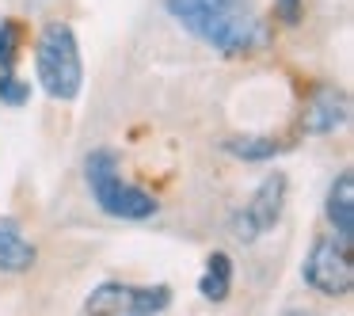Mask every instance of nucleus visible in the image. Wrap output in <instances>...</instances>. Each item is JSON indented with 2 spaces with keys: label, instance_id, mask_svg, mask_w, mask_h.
Masks as SVG:
<instances>
[{
  "label": "nucleus",
  "instance_id": "f257e3e1",
  "mask_svg": "<svg viewBox=\"0 0 354 316\" xmlns=\"http://www.w3.org/2000/svg\"><path fill=\"white\" fill-rule=\"evenodd\" d=\"M164 4L179 27L229 57L252 54L267 39L252 0H164Z\"/></svg>",
  "mask_w": 354,
  "mask_h": 316
},
{
  "label": "nucleus",
  "instance_id": "f03ea898",
  "mask_svg": "<svg viewBox=\"0 0 354 316\" xmlns=\"http://www.w3.org/2000/svg\"><path fill=\"white\" fill-rule=\"evenodd\" d=\"M35 73L39 84L50 100L73 103L84 88V62H80V46L69 24L50 19L39 31V46H35Z\"/></svg>",
  "mask_w": 354,
  "mask_h": 316
},
{
  "label": "nucleus",
  "instance_id": "7ed1b4c3",
  "mask_svg": "<svg viewBox=\"0 0 354 316\" xmlns=\"http://www.w3.org/2000/svg\"><path fill=\"white\" fill-rule=\"evenodd\" d=\"M84 183L92 191L95 206L107 217L118 221H145L156 214V198L145 187H133L118 171V153L115 149H92L84 156Z\"/></svg>",
  "mask_w": 354,
  "mask_h": 316
},
{
  "label": "nucleus",
  "instance_id": "20e7f679",
  "mask_svg": "<svg viewBox=\"0 0 354 316\" xmlns=\"http://www.w3.org/2000/svg\"><path fill=\"white\" fill-rule=\"evenodd\" d=\"M301 278L324 297H346L354 290V263H351V244L339 236H316L305 255Z\"/></svg>",
  "mask_w": 354,
  "mask_h": 316
},
{
  "label": "nucleus",
  "instance_id": "39448f33",
  "mask_svg": "<svg viewBox=\"0 0 354 316\" xmlns=\"http://www.w3.org/2000/svg\"><path fill=\"white\" fill-rule=\"evenodd\" d=\"M286 187H290V183H286L282 171H270V176L255 187L252 202L232 214L229 225H232V236H236L240 244H255V240L267 236V232L278 225L282 206H286Z\"/></svg>",
  "mask_w": 354,
  "mask_h": 316
},
{
  "label": "nucleus",
  "instance_id": "423d86ee",
  "mask_svg": "<svg viewBox=\"0 0 354 316\" xmlns=\"http://www.w3.org/2000/svg\"><path fill=\"white\" fill-rule=\"evenodd\" d=\"M171 305L168 286H122V282H103L88 293L84 313H126V316H149L164 313Z\"/></svg>",
  "mask_w": 354,
  "mask_h": 316
},
{
  "label": "nucleus",
  "instance_id": "0eeeda50",
  "mask_svg": "<svg viewBox=\"0 0 354 316\" xmlns=\"http://www.w3.org/2000/svg\"><path fill=\"white\" fill-rule=\"evenodd\" d=\"M328 225L343 244H354V171H339L328 187V202H324Z\"/></svg>",
  "mask_w": 354,
  "mask_h": 316
},
{
  "label": "nucleus",
  "instance_id": "6e6552de",
  "mask_svg": "<svg viewBox=\"0 0 354 316\" xmlns=\"http://www.w3.org/2000/svg\"><path fill=\"white\" fill-rule=\"evenodd\" d=\"M346 115H351V103H346V92H339V88L324 84L316 88L313 95V107H308V133H331L339 130V126L346 122Z\"/></svg>",
  "mask_w": 354,
  "mask_h": 316
},
{
  "label": "nucleus",
  "instance_id": "1a4fd4ad",
  "mask_svg": "<svg viewBox=\"0 0 354 316\" xmlns=\"http://www.w3.org/2000/svg\"><path fill=\"white\" fill-rule=\"evenodd\" d=\"M35 259H39L35 244H27L16 229L0 225V270H8V275H24V270L35 267Z\"/></svg>",
  "mask_w": 354,
  "mask_h": 316
},
{
  "label": "nucleus",
  "instance_id": "9d476101",
  "mask_svg": "<svg viewBox=\"0 0 354 316\" xmlns=\"http://www.w3.org/2000/svg\"><path fill=\"white\" fill-rule=\"evenodd\" d=\"M232 290V259L225 252H214L206 259V275L198 278V293L206 301H225Z\"/></svg>",
  "mask_w": 354,
  "mask_h": 316
},
{
  "label": "nucleus",
  "instance_id": "9b49d317",
  "mask_svg": "<svg viewBox=\"0 0 354 316\" xmlns=\"http://www.w3.org/2000/svg\"><path fill=\"white\" fill-rule=\"evenodd\" d=\"M225 149L232 156H240V160H274L282 153V141L267 138V133H240V138L225 141Z\"/></svg>",
  "mask_w": 354,
  "mask_h": 316
},
{
  "label": "nucleus",
  "instance_id": "f8f14e48",
  "mask_svg": "<svg viewBox=\"0 0 354 316\" xmlns=\"http://www.w3.org/2000/svg\"><path fill=\"white\" fill-rule=\"evenodd\" d=\"M16 57H19V24L4 19L0 24V84L16 77Z\"/></svg>",
  "mask_w": 354,
  "mask_h": 316
},
{
  "label": "nucleus",
  "instance_id": "ddd939ff",
  "mask_svg": "<svg viewBox=\"0 0 354 316\" xmlns=\"http://www.w3.org/2000/svg\"><path fill=\"white\" fill-rule=\"evenodd\" d=\"M27 100H31V84H24L19 77H12V80L0 84V103H8V107H24Z\"/></svg>",
  "mask_w": 354,
  "mask_h": 316
},
{
  "label": "nucleus",
  "instance_id": "4468645a",
  "mask_svg": "<svg viewBox=\"0 0 354 316\" xmlns=\"http://www.w3.org/2000/svg\"><path fill=\"white\" fill-rule=\"evenodd\" d=\"M274 16L286 27H297L301 16H305V0H274Z\"/></svg>",
  "mask_w": 354,
  "mask_h": 316
}]
</instances>
